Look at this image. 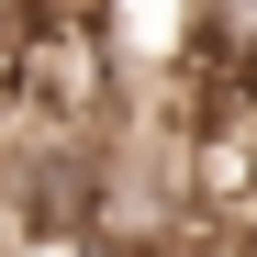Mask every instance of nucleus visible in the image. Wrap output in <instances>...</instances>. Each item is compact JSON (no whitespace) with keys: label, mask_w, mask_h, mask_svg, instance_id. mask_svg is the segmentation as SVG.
Returning a JSON list of instances; mask_svg holds the SVG:
<instances>
[{"label":"nucleus","mask_w":257,"mask_h":257,"mask_svg":"<svg viewBox=\"0 0 257 257\" xmlns=\"http://www.w3.org/2000/svg\"><path fill=\"white\" fill-rule=\"evenodd\" d=\"M67 12H112V0H67Z\"/></svg>","instance_id":"f257e3e1"},{"label":"nucleus","mask_w":257,"mask_h":257,"mask_svg":"<svg viewBox=\"0 0 257 257\" xmlns=\"http://www.w3.org/2000/svg\"><path fill=\"white\" fill-rule=\"evenodd\" d=\"M201 12H212V0H201Z\"/></svg>","instance_id":"f03ea898"}]
</instances>
